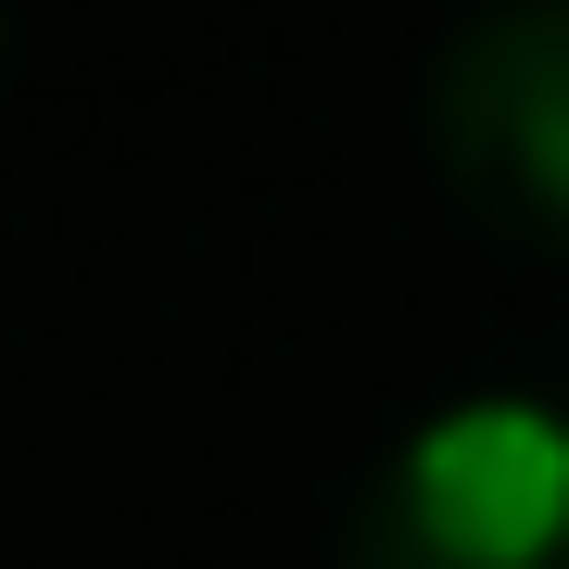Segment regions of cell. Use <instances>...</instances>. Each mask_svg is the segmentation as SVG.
Masks as SVG:
<instances>
[{
    "instance_id": "cell-1",
    "label": "cell",
    "mask_w": 569,
    "mask_h": 569,
    "mask_svg": "<svg viewBox=\"0 0 569 569\" xmlns=\"http://www.w3.org/2000/svg\"><path fill=\"white\" fill-rule=\"evenodd\" d=\"M342 569H569V406L456 392L367 468Z\"/></svg>"
},
{
    "instance_id": "cell-2",
    "label": "cell",
    "mask_w": 569,
    "mask_h": 569,
    "mask_svg": "<svg viewBox=\"0 0 569 569\" xmlns=\"http://www.w3.org/2000/svg\"><path fill=\"white\" fill-rule=\"evenodd\" d=\"M430 152L481 228L569 253V0H507L443 39Z\"/></svg>"
},
{
    "instance_id": "cell-3",
    "label": "cell",
    "mask_w": 569,
    "mask_h": 569,
    "mask_svg": "<svg viewBox=\"0 0 569 569\" xmlns=\"http://www.w3.org/2000/svg\"><path fill=\"white\" fill-rule=\"evenodd\" d=\"M0 77H13V26H0Z\"/></svg>"
}]
</instances>
